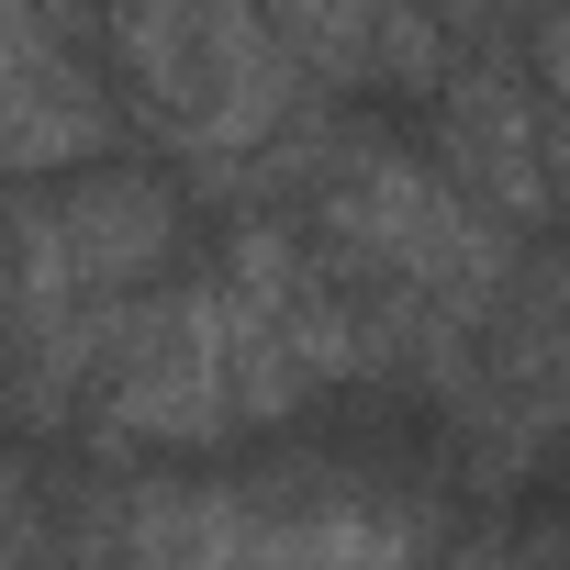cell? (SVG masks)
I'll list each match as a JSON object with an SVG mask.
<instances>
[{
  "instance_id": "obj_1",
  "label": "cell",
  "mask_w": 570,
  "mask_h": 570,
  "mask_svg": "<svg viewBox=\"0 0 570 570\" xmlns=\"http://www.w3.org/2000/svg\"><path fill=\"white\" fill-rule=\"evenodd\" d=\"M303 190H314V235H325L314 257L347 279L370 370L381 358L459 370L481 347V314L514 279V224H492L448 168H425L403 146H370V135L314 146Z\"/></svg>"
},
{
  "instance_id": "obj_2",
  "label": "cell",
  "mask_w": 570,
  "mask_h": 570,
  "mask_svg": "<svg viewBox=\"0 0 570 570\" xmlns=\"http://www.w3.org/2000/svg\"><path fill=\"white\" fill-rule=\"evenodd\" d=\"M168 257H179V202L157 168L90 157L0 202V403L23 425H57L90 392L124 303L168 279Z\"/></svg>"
},
{
  "instance_id": "obj_3",
  "label": "cell",
  "mask_w": 570,
  "mask_h": 570,
  "mask_svg": "<svg viewBox=\"0 0 570 570\" xmlns=\"http://www.w3.org/2000/svg\"><path fill=\"white\" fill-rule=\"evenodd\" d=\"M292 403H314V370L257 325V303L224 268L146 279L101 347V370H90V392H79L101 448H202V436L279 425Z\"/></svg>"
},
{
  "instance_id": "obj_4",
  "label": "cell",
  "mask_w": 570,
  "mask_h": 570,
  "mask_svg": "<svg viewBox=\"0 0 570 570\" xmlns=\"http://www.w3.org/2000/svg\"><path fill=\"white\" fill-rule=\"evenodd\" d=\"M124 101L202 168H235L303 124V79L246 0H101Z\"/></svg>"
},
{
  "instance_id": "obj_5",
  "label": "cell",
  "mask_w": 570,
  "mask_h": 570,
  "mask_svg": "<svg viewBox=\"0 0 570 570\" xmlns=\"http://www.w3.org/2000/svg\"><path fill=\"white\" fill-rule=\"evenodd\" d=\"M112 135H124V101L90 79L68 12L57 0H0V168L57 179V168L112 157Z\"/></svg>"
},
{
  "instance_id": "obj_6",
  "label": "cell",
  "mask_w": 570,
  "mask_h": 570,
  "mask_svg": "<svg viewBox=\"0 0 570 570\" xmlns=\"http://www.w3.org/2000/svg\"><path fill=\"white\" fill-rule=\"evenodd\" d=\"M268 23V46L292 57L303 90H392L425 101L459 68V35L425 12V0H246Z\"/></svg>"
},
{
  "instance_id": "obj_7",
  "label": "cell",
  "mask_w": 570,
  "mask_h": 570,
  "mask_svg": "<svg viewBox=\"0 0 570 570\" xmlns=\"http://www.w3.org/2000/svg\"><path fill=\"white\" fill-rule=\"evenodd\" d=\"M436 146H448V179L492 213V224H514V235H537L548 224V101L503 68V57H459L436 90Z\"/></svg>"
},
{
  "instance_id": "obj_8",
  "label": "cell",
  "mask_w": 570,
  "mask_h": 570,
  "mask_svg": "<svg viewBox=\"0 0 570 570\" xmlns=\"http://www.w3.org/2000/svg\"><path fill=\"white\" fill-rule=\"evenodd\" d=\"M0 570H35V559H23V548H0Z\"/></svg>"
},
{
  "instance_id": "obj_9",
  "label": "cell",
  "mask_w": 570,
  "mask_h": 570,
  "mask_svg": "<svg viewBox=\"0 0 570 570\" xmlns=\"http://www.w3.org/2000/svg\"><path fill=\"white\" fill-rule=\"evenodd\" d=\"M425 570H436V559H425Z\"/></svg>"
}]
</instances>
